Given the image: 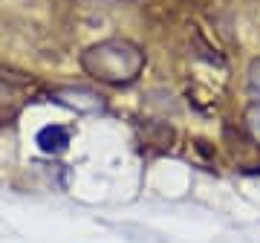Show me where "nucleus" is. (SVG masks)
<instances>
[{
  "mask_svg": "<svg viewBox=\"0 0 260 243\" xmlns=\"http://www.w3.org/2000/svg\"><path fill=\"white\" fill-rule=\"evenodd\" d=\"M32 84V78L23 73H6L0 67V122L15 119L18 110L23 107V96H26V87Z\"/></svg>",
  "mask_w": 260,
  "mask_h": 243,
  "instance_id": "7ed1b4c3",
  "label": "nucleus"
},
{
  "mask_svg": "<svg viewBox=\"0 0 260 243\" xmlns=\"http://www.w3.org/2000/svg\"><path fill=\"white\" fill-rule=\"evenodd\" d=\"M49 99L67 110L78 113V116H95V113H104L107 110V104L104 99L95 90H87V87H55Z\"/></svg>",
  "mask_w": 260,
  "mask_h": 243,
  "instance_id": "f03ea898",
  "label": "nucleus"
},
{
  "mask_svg": "<svg viewBox=\"0 0 260 243\" xmlns=\"http://www.w3.org/2000/svg\"><path fill=\"white\" fill-rule=\"evenodd\" d=\"M249 93L254 96V102H260V58L249 64Z\"/></svg>",
  "mask_w": 260,
  "mask_h": 243,
  "instance_id": "423d86ee",
  "label": "nucleus"
},
{
  "mask_svg": "<svg viewBox=\"0 0 260 243\" xmlns=\"http://www.w3.org/2000/svg\"><path fill=\"white\" fill-rule=\"evenodd\" d=\"M35 145L44 154H64L70 148V128H64V125H47V128L38 131Z\"/></svg>",
  "mask_w": 260,
  "mask_h": 243,
  "instance_id": "20e7f679",
  "label": "nucleus"
},
{
  "mask_svg": "<svg viewBox=\"0 0 260 243\" xmlns=\"http://www.w3.org/2000/svg\"><path fill=\"white\" fill-rule=\"evenodd\" d=\"M243 125H246V131H249V136L260 145V102H251L249 107H246V113H243Z\"/></svg>",
  "mask_w": 260,
  "mask_h": 243,
  "instance_id": "39448f33",
  "label": "nucleus"
},
{
  "mask_svg": "<svg viewBox=\"0 0 260 243\" xmlns=\"http://www.w3.org/2000/svg\"><path fill=\"white\" fill-rule=\"evenodd\" d=\"M145 49L130 38H104L81 52V70L107 87H127L145 70Z\"/></svg>",
  "mask_w": 260,
  "mask_h": 243,
  "instance_id": "f257e3e1",
  "label": "nucleus"
}]
</instances>
